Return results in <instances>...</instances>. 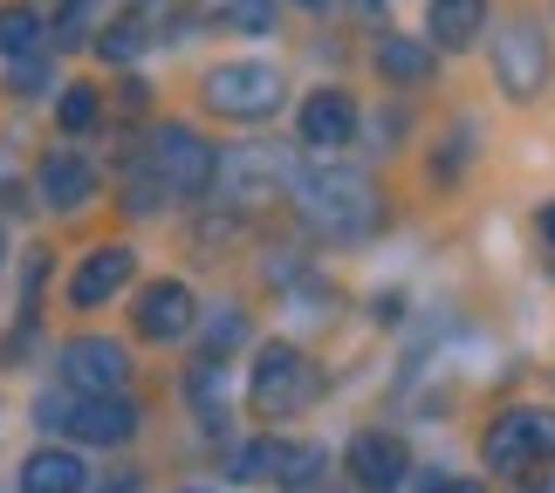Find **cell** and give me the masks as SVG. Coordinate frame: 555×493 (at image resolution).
<instances>
[{
    "label": "cell",
    "instance_id": "obj_14",
    "mask_svg": "<svg viewBox=\"0 0 555 493\" xmlns=\"http://www.w3.org/2000/svg\"><path fill=\"white\" fill-rule=\"evenodd\" d=\"M90 192H96L90 158H76V152H49V158H41V199H49L55 212H76Z\"/></svg>",
    "mask_w": 555,
    "mask_h": 493
},
{
    "label": "cell",
    "instance_id": "obj_12",
    "mask_svg": "<svg viewBox=\"0 0 555 493\" xmlns=\"http://www.w3.org/2000/svg\"><path fill=\"white\" fill-rule=\"evenodd\" d=\"M295 131H302L309 152H336V144H350L357 138V103L344 90H315L302 103V117H295Z\"/></svg>",
    "mask_w": 555,
    "mask_h": 493
},
{
    "label": "cell",
    "instance_id": "obj_6",
    "mask_svg": "<svg viewBox=\"0 0 555 493\" xmlns=\"http://www.w3.org/2000/svg\"><path fill=\"white\" fill-rule=\"evenodd\" d=\"M247 398H254V412H268V418L302 412V404L315 398V371H309V356H302V350H288V342H268V350H254Z\"/></svg>",
    "mask_w": 555,
    "mask_h": 493
},
{
    "label": "cell",
    "instance_id": "obj_17",
    "mask_svg": "<svg viewBox=\"0 0 555 493\" xmlns=\"http://www.w3.org/2000/svg\"><path fill=\"white\" fill-rule=\"evenodd\" d=\"M282 453H288L282 439H247V445H233L227 473L233 480H268V473H282Z\"/></svg>",
    "mask_w": 555,
    "mask_h": 493
},
{
    "label": "cell",
    "instance_id": "obj_7",
    "mask_svg": "<svg viewBox=\"0 0 555 493\" xmlns=\"http://www.w3.org/2000/svg\"><path fill=\"white\" fill-rule=\"evenodd\" d=\"M41 418L62 425L76 445H124V439L138 432V404L124 398V391H111V398H76V404H49Z\"/></svg>",
    "mask_w": 555,
    "mask_h": 493
},
{
    "label": "cell",
    "instance_id": "obj_1",
    "mask_svg": "<svg viewBox=\"0 0 555 493\" xmlns=\"http://www.w3.org/2000/svg\"><path fill=\"white\" fill-rule=\"evenodd\" d=\"M212 165H220V158H212L206 138H192L185 124H165V131H152V144H144L124 206H131V212H158L165 199H199V192L212 185Z\"/></svg>",
    "mask_w": 555,
    "mask_h": 493
},
{
    "label": "cell",
    "instance_id": "obj_22",
    "mask_svg": "<svg viewBox=\"0 0 555 493\" xmlns=\"http://www.w3.org/2000/svg\"><path fill=\"white\" fill-rule=\"evenodd\" d=\"M227 28L268 35V28H274V0H233V8H227Z\"/></svg>",
    "mask_w": 555,
    "mask_h": 493
},
{
    "label": "cell",
    "instance_id": "obj_11",
    "mask_svg": "<svg viewBox=\"0 0 555 493\" xmlns=\"http://www.w3.org/2000/svg\"><path fill=\"white\" fill-rule=\"evenodd\" d=\"M131 268H138L131 247H90V254L76 261V274H69V302H76V309H103L124 282H131Z\"/></svg>",
    "mask_w": 555,
    "mask_h": 493
},
{
    "label": "cell",
    "instance_id": "obj_29",
    "mask_svg": "<svg viewBox=\"0 0 555 493\" xmlns=\"http://www.w3.org/2000/svg\"><path fill=\"white\" fill-rule=\"evenodd\" d=\"M0 261H8V241H0Z\"/></svg>",
    "mask_w": 555,
    "mask_h": 493
},
{
    "label": "cell",
    "instance_id": "obj_21",
    "mask_svg": "<svg viewBox=\"0 0 555 493\" xmlns=\"http://www.w3.org/2000/svg\"><path fill=\"white\" fill-rule=\"evenodd\" d=\"M138 49H144V21H111V35H96L103 62H131Z\"/></svg>",
    "mask_w": 555,
    "mask_h": 493
},
{
    "label": "cell",
    "instance_id": "obj_8",
    "mask_svg": "<svg viewBox=\"0 0 555 493\" xmlns=\"http://www.w3.org/2000/svg\"><path fill=\"white\" fill-rule=\"evenodd\" d=\"M62 377L76 384V398H111V391H124V377H131V356H124V342H111V336H76L69 350H62Z\"/></svg>",
    "mask_w": 555,
    "mask_h": 493
},
{
    "label": "cell",
    "instance_id": "obj_24",
    "mask_svg": "<svg viewBox=\"0 0 555 493\" xmlns=\"http://www.w3.org/2000/svg\"><path fill=\"white\" fill-rule=\"evenodd\" d=\"M418 493H480V486H474V480H460V473H425Z\"/></svg>",
    "mask_w": 555,
    "mask_h": 493
},
{
    "label": "cell",
    "instance_id": "obj_26",
    "mask_svg": "<svg viewBox=\"0 0 555 493\" xmlns=\"http://www.w3.org/2000/svg\"><path fill=\"white\" fill-rule=\"evenodd\" d=\"M295 493H336V486H323V480H309V486H295Z\"/></svg>",
    "mask_w": 555,
    "mask_h": 493
},
{
    "label": "cell",
    "instance_id": "obj_23",
    "mask_svg": "<svg viewBox=\"0 0 555 493\" xmlns=\"http://www.w3.org/2000/svg\"><path fill=\"white\" fill-rule=\"evenodd\" d=\"M90 14H96V0H69V8H62V41H82V28H90Z\"/></svg>",
    "mask_w": 555,
    "mask_h": 493
},
{
    "label": "cell",
    "instance_id": "obj_10",
    "mask_svg": "<svg viewBox=\"0 0 555 493\" xmlns=\"http://www.w3.org/2000/svg\"><path fill=\"white\" fill-rule=\"evenodd\" d=\"M344 459H350V480L364 493H398L404 473H412V453H404L398 432H357Z\"/></svg>",
    "mask_w": 555,
    "mask_h": 493
},
{
    "label": "cell",
    "instance_id": "obj_20",
    "mask_svg": "<svg viewBox=\"0 0 555 493\" xmlns=\"http://www.w3.org/2000/svg\"><path fill=\"white\" fill-rule=\"evenodd\" d=\"M55 117H62V131H69V138H82L96 124V90H90V82H76V90L55 103Z\"/></svg>",
    "mask_w": 555,
    "mask_h": 493
},
{
    "label": "cell",
    "instance_id": "obj_19",
    "mask_svg": "<svg viewBox=\"0 0 555 493\" xmlns=\"http://www.w3.org/2000/svg\"><path fill=\"white\" fill-rule=\"evenodd\" d=\"M233 179H241V192H233V199H241V206H247V199H268V179H274V158H254V152H241V158H233V165H227V185H233Z\"/></svg>",
    "mask_w": 555,
    "mask_h": 493
},
{
    "label": "cell",
    "instance_id": "obj_5",
    "mask_svg": "<svg viewBox=\"0 0 555 493\" xmlns=\"http://www.w3.org/2000/svg\"><path fill=\"white\" fill-rule=\"evenodd\" d=\"M548 69H555L548 28H542V21H528V14H515V21L494 35V82H501L515 103H528V96L548 90Z\"/></svg>",
    "mask_w": 555,
    "mask_h": 493
},
{
    "label": "cell",
    "instance_id": "obj_3",
    "mask_svg": "<svg viewBox=\"0 0 555 493\" xmlns=\"http://www.w3.org/2000/svg\"><path fill=\"white\" fill-rule=\"evenodd\" d=\"M487 466H494L501 480H521L528 466L555 459V412L548 404H507V412L487 425Z\"/></svg>",
    "mask_w": 555,
    "mask_h": 493
},
{
    "label": "cell",
    "instance_id": "obj_18",
    "mask_svg": "<svg viewBox=\"0 0 555 493\" xmlns=\"http://www.w3.org/2000/svg\"><path fill=\"white\" fill-rule=\"evenodd\" d=\"M35 41H41V14L28 0H8V8H0V55H28Z\"/></svg>",
    "mask_w": 555,
    "mask_h": 493
},
{
    "label": "cell",
    "instance_id": "obj_4",
    "mask_svg": "<svg viewBox=\"0 0 555 493\" xmlns=\"http://www.w3.org/2000/svg\"><path fill=\"white\" fill-rule=\"evenodd\" d=\"M282 69L268 62H220L206 76V111L212 117H233V124H254V117H274L282 111Z\"/></svg>",
    "mask_w": 555,
    "mask_h": 493
},
{
    "label": "cell",
    "instance_id": "obj_15",
    "mask_svg": "<svg viewBox=\"0 0 555 493\" xmlns=\"http://www.w3.org/2000/svg\"><path fill=\"white\" fill-rule=\"evenodd\" d=\"M425 28H433V49H474V35L487 28V0H433Z\"/></svg>",
    "mask_w": 555,
    "mask_h": 493
},
{
    "label": "cell",
    "instance_id": "obj_27",
    "mask_svg": "<svg viewBox=\"0 0 555 493\" xmlns=\"http://www.w3.org/2000/svg\"><path fill=\"white\" fill-rule=\"evenodd\" d=\"M179 493H206V486H179Z\"/></svg>",
    "mask_w": 555,
    "mask_h": 493
},
{
    "label": "cell",
    "instance_id": "obj_2",
    "mask_svg": "<svg viewBox=\"0 0 555 493\" xmlns=\"http://www.w3.org/2000/svg\"><path fill=\"white\" fill-rule=\"evenodd\" d=\"M295 206H302V220L315 233H330V241H364L377 233L384 220V199L364 171H344V165H315L295 179Z\"/></svg>",
    "mask_w": 555,
    "mask_h": 493
},
{
    "label": "cell",
    "instance_id": "obj_13",
    "mask_svg": "<svg viewBox=\"0 0 555 493\" xmlns=\"http://www.w3.org/2000/svg\"><path fill=\"white\" fill-rule=\"evenodd\" d=\"M82 480H90V466L69 445H41L21 459V493H82Z\"/></svg>",
    "mask_w": 555,
    "mask_h": 493
},
{
    "label": "cell",
    "instance_id": "obj_28",
    "mask_svg": "<svg viewBox=\"0 0 555 493\" xmlns=\"http://www.w3.org/2000/svg\"><path fill=\"white\" fill-rule=\"evenodd\" d=\"M302 8H323V0H302Z\"/></svg>",
    "mask_w": 555,
    "mask_h": 493
},
{
    "label": "cell",
    "instance_id": "obj_9",
    "mask_svg": "<svg viewBox=\"0 0 555 493\" xmlns=\"http://www.w3.org/2000/svg\"><path fill=\"white\" fill-rule=\"evenodd\" d=\"M131 323L152 342H179L192 323H199V302H192L185 282H144V295L131 302Z\"/></svg>",
    "mask_w": 555,
    "mask_h": 493
},
{
    "label": "cell",
    "instance_id": "obj_16",
    "mask_svg": "<svg viewBox=\"0 0 555 493\" xmlns=\"http://www.w3.org/2000/svg\"><path fill=\"white\" fill-rule=\"evenodd\" d=\"M377 76L398 82V90H412V82H433V49L412 35H384L377 41Z\"/></svg>",
    "mask_w": 555,
    "mask_h": 493
},
{
    "label": "cell",
    "instance_id": "obj_25",
    "mask_svg": "<svg viewBox=\"0 0 555 493\" xmlns=\"http://www.w3.org/2000/svg\"><path fill=\"white\" fill-rule=\"evenodd\" d=\"M542 233H548V247H555V206H542Z\"/></svg>",
    "mask_w": 555,
    "mask_h": 493
}]
</instances>
